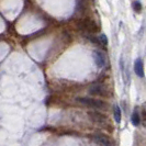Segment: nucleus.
I'll list each match as a JSON object with an SVG mask.
<instances>
[{"instance_id": "1", "label": "nucleus", "mask_w": 146, "mask_h": 146, "mask_svg": "<svg viewBox=\"0 0 146 146\" xmlns=\"http://www.w3.org/2000/svg\"><path fill=\"white\" fill-rule=\"evenodd\" d=\"M77 101L88 107V108H91V109L108 110V108H109V104L106 101L98 100V99H92V98H77Z\"/></svg>"}, {"instance_id": "2", "label": "nucleus", "mask_w": 146, "mask_h": 146, "mask_svg": "<svg viewBox=\"0 0 146 146\" xmlns=\"http://www.w3.org/2000/svg\"><path fill=\"white\" fill-rule=\"evenodd\" d=\"M78 25L81 30H85L87 32H90V33H96L99 28L98 25L96 24L95 21L92 20H89V19H85V20H81L80 22H78Z\"/></svg>"}, {"instance_id": "3", "label": "nucleus", "mask_w": 146, "mask_h": 146, "mask_svg": "<svg viewBox=\"0 0 146 146\" xmlns=\"http://www.w3.org/2000/svg\"><path fill=\"white\" fill-rule=\"evenodd\" d=\"M94 139H95L96 143H98L100 146H115L114 141L104 134H97V135H95Z\"/></svg>"}, {"instance_id": "4", "label": "nucleus", "mask_w": 146, "mask_h": 146, "mask_svg": "<svg viewBox=\"0 0 146 146\" xmlns=\"http://www.w3.org/2000/svg\"><path fill=\"white\" fill-rule=\"evenodd\" d=\"M88 115L90 117V120L92 122H95V123L102 124V123H104L107 121V117L104 114H102V113L98 112V111H89L88 112Z\"/></svg>"}, {"instance_id": "5", "label": "nucleus", "mask_w": 146, "mask_h": 146, "mask_svg": "<svg viewBox=\"0 0 146 146\" xmlns=\"http://www.w3.org/2000/svg\"><path fill=\"white\" fill-rule=\"evenodd\" d=\"M89 94L94 96H107V89L102 85H92L89 89Z\"/></svg>"}, {"instance_id": "6", "label": "nucleus", "mask_w": 146, "mask_h": 146, "mask_svg": "<svg viewBox=\"0 0 146 146\" xmlns=\"http://www.w3.org/2000/svg\"><path fill=\"white\" fill-rule=\"evenodd\" d=\"M94 58L98 67H103L106 65V58H104V55H103L102 52L100 51H95L94 52Z\"/></svg>"}, {"instance_id": "7", "label": "nucleus", "mask_w": 146, "mask_h": 146, "mask_svg": "<svg viewBox=\"0 0 146 146\" xmlns=\"http://www.w3.org/2000/svg\"><path fill=\"white\" fill-rule=\"evenodd\" d=\"M134 72L139 77H144V65H143V60L141 58H137L134 63Z\"/></svg>"}, {"instance_id": "8", "label": "nucleus", "mask_w": 146, "mask_h": 146, "mask_svg": "<svg viewBox=\"0 0 146 146\" xmlns=\"http://www.w3.org/2000/svg\"><path fill=\"white\" fill-rule=\"evenodd\" d=\"M113 115H114V119H115V122L120 123L121 119H122V112H121V109H120L119 106H114L113 107Z\"/></svg>"}, {"instance_id": "9", "label": "nucleus", "mask_w": 146, "mask_h": 146, "mask_svg": "<svg viewBox=\"0 0 146 146\" xmlns=\"http://www.w3.org/2000/svg\"><path fill=\"white\" fill-rule=\"evenodd\" d=\"M131 121H132V123H133V125H135V126H139V123H141V115L139 114L137 111H134V112H133Z\"/></svg>"}, {"instance_id": "10", "label": "nucleus", "mask_w": 146, "mask_h": 146, "mask_svg": "<svg viewBox=\"0 0 146 146\" xmlns=\"http://www.w3.org/2000/svg\"><path fill=\"white\" fill-rule=\"evenodd\" d=\"M141 123L144 127H146V102L142 106V115H141Z\"/></svg>"}, {"instance_id": "11", "label": "nucleus", "mask_w": 146, "mask_h": 146, "mask_svg": "<svg viewBox=\"0 0 146 146\" xmlns=\"http://www.w3.org/2000/svg\"><path fill=\"white\" fill-rule=\"evenodd\" d=\"M132 8H133V10H134L135 12L139 13V12L142 11V3H141L139 1H134V2L132 3Z\"/></svg>"}, {"instance_id": "12", "label": "nucleus", "mask_w": 146, "mask_h": 146, "mask_svg": "<svg viewBox=\"0 0 146 146\" xmlns=\"http://www.w3.org/2000/svg\"><path fill=\"white\" fill-rule=\"evenodd\" d=\"M99 42H100V44L107 46V45H108V38H107V36H106L104 34H101V35L99 36Z\"/></svg>"}, {"instance_id": "13", "label": "nucleus", "mask_w": 146, "mask_h": 146, "mask_svg": "<svg viewBox=\"0 0 146 146\" xmlns=\"http://www.w3.org/2000/svg\"><path fill=\"white\" fill-rule=\"evenodd\" d=\"M87 38L89 40V41H91L92 43H95V44H100V42H99V37L94 36V35H88Z\"/></svg>"}]
</instances>
